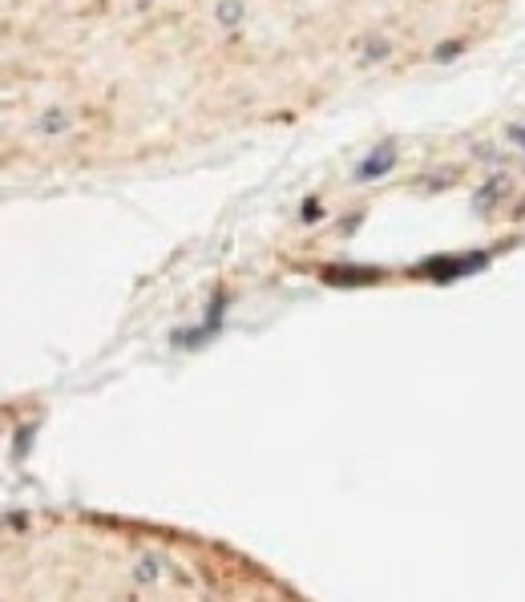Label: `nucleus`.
I'll return each instance as SVG.
<instances>
[{
	"label": "nucleus",
	"instance_id": "f03ea898",
	"mask_svg": "<svg viewBox=\"0 0 525 602\" xmlns=\"http://www.w3.org/2000/svg\"><path fill=\"white\" fill-rule=\"evenodd\" d=\"M5 602H303L255 558L170 526L101 514H17Z\"/></svg>",
	"mask_w": 525,
	"mask_h": 602
},
{
	"label": "nucleus",
	"instance_id": "f257e3e1",
	"mask_svg": "<svg viewBox=\"0 0 525 602\" xmlns=\"http://www.w3.org/2000/svg\"><path fill=\"white\" fill-rule=\"evenodd\" d=\"M509 0H5V158L114 166L489 37Z\"/></svg>",
	"mask_w": 525,
	"mask_h": 602
}]
</instances>
